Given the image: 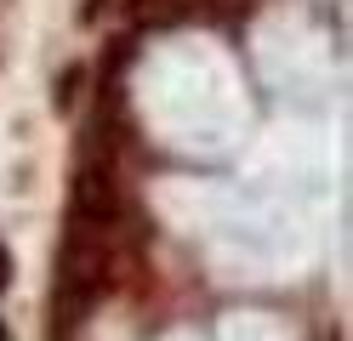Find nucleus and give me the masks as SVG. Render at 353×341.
<instances>
[{
    "mask_svg": "<svg viewBox=\"0 0 353 341\" xmlns=\"http://www.w3.org/2000/svg\"><path fill=\"white\" fill-rule=\"evenodd\" d=\"M6 285H12V250L0 245V290H6Z\"/></svg>",
    "mask_w": 353,
    "mask_h": 341,
    "instance_id": "f03ea898",
    "label": "nucleus"
},
{
    "mask_svg": "<svg viewBox=\"0 0 353 341\" xmlns=\"http://www.w3.org/2000/svg\"><path fill=\"white\" fill-rule=\"evenodd\" d=\"M0 341H12V330H6V324H0Z\"/></svg>",
    "mask_w": 353,
    "mask_h": 341,
    "instance_id": "7ed1b4c3",
    "label": "nucleus"
},
{
    "mask_svg": "<svg viewBox=\"0 0 353 341\" xmlns=\"http://www.w3.org/2000/svg\"><path fill=\"white\" fill-rule=\"evenodd\" d=\"M80 91H85V68L80 63H69L57 74V91H52V103H57V114H74V103H80Z\"/></svg>",
    "mask_w": 353,
    "mask_h": 341,
    "instance_id": "f257e3e1",
    "label": "nucleus"
}]
</instances>
